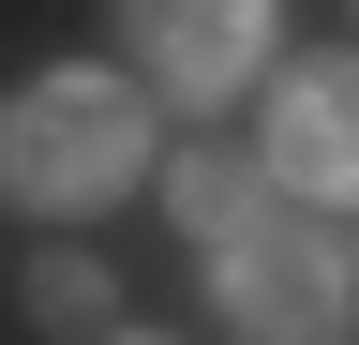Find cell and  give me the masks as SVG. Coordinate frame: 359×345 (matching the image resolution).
<instances>
[{"label":"cell","instance_id":"6da1fadb","mask_svg":"<svg viewBox=\"0 0 359 345\" xmlns=\"http://www.w3.org/2000/svg\"><path fill=\"white\" fill-rule=\"evenodd\" d=\"M150 181V105L120 75H30L0 105V195L15 210H105Z\"/></svg>","mask_w":359,"mask_h":345},{"label":"cell","instance_id":"7a4b0ae2","mask_svg":"<svg viewBox=\"0 0 359 345\" xmlns=\"http://www.w3.org/2000/svg\"><path fill=\"white\" fill-rule=\"evenodd\" d=\"M210 285H224V330L240 345H344V240H330V210L314 226H285V210L224 226Z\"/></svg>","mask_w":359,"mask_h":345},{"label":"cell","instance_id":"3957f363","mask_svg":"<svg viewBox=\"0 0 359 345\" xmlns=\"http://www.w3.org/2000/svg\"><path fill=\"white\" fill-rule=\"evenodd\" d=\"M269 30H285V0H120V46L165 75L180 105H224L269 75Z\"/></svg>","mask_w":359,"mask_h":345},{"label":"cell","instance_id":"277c9868","mask_svg":"<svg viewBox=\"0 0 359 345\" xmlns=\"http://www.w3.org/2000/svg\"><path fill=\"white\" fill-rule=\"evenodd\" d=\"M255 181H285L299 210H330V195L359 181V91H344L330 60L285 75V105H269V165H255Z\"/></svg>","mask_w":359,"mask_h":345},{"label":"cell","instance_id":"5b68a950","mask_svg":"<svg viewBox=\"0 0 359 345\" xmlns=\"http://www.w3.org/2000/svg\"><path fill=\"white\" fill-rule=\"evenodd\" d=\"M165 210H180L195 240H224V226H255V210H269V181H255L240 150H165Z\"/></svg>","mask_w":359,"mask_h":345},{"label":"cell","instance_id":"8992f818","mask_svg":"<svg viewBox=\"0 0 359 345\" xmlns=\"http://www.w3.org/2000/svg\"><path fill=\"white\" fill-rule=\"evenodd\" d=\"M30 315L45 330H105V271L90 255H30Z\"/></svg>","mask_w":359,"mask_h":345},{"label":"cell","instance_id":"52a82bcc","mask_svg":"<svg viewBox=\"0 0 359 345\" xmlns=\"http://www.w3.org/2000/svg\"><path fill=\"white\" fill-rule=\"evenodd\" d=\"M105 345H150V330H105Z\"/></svg>","mask_w":359,"mask_h":345}]
</instances>
